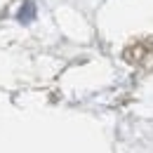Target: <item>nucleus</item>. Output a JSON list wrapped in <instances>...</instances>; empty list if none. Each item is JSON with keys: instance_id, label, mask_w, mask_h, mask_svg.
Returning a JSON list of instances; mask_svg holds the SVG:
<instances>
[{"instance_id": "1", "label": "nucleus", "mask_w": 153, "mask_h": 153, "mask_svg": "<svg viewBox=\"0 0 153 153\" xmlns=\"http://www.w3.org/2000/svg\"><path fill=\"white\" fill-rule=\"evenodd\" d=\"M33 17H36V5L33 2H24L21 10H19V21L21 24H28Z\"/></svg>"}]
</instances>
